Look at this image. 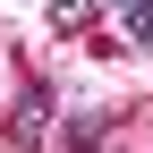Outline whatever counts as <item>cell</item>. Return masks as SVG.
I'll list each match as a JSON object with an SVG mask.
<instances>
[{
  "instance_id": "cell-1",
  "label": "cell",
  "mask_w": 153,
  "mask_h": 153,
  "mask_svg": "<svg viewBox=\"0 0 153 153\" xmlns=\"http://www.w3.org/2000/svg\"><path fill=\"white\" fill-rule=\"evenodd\" d=\"M43 136H51V94H43V85H26V94H17V111H9V145H26V153H34Z\"/></svg>"
},
{
  "instance_id": "cell-2",
  "label": "cell",
  "mask_w": 153,
  "mask_h": 153,
  "mask_svg": "<svg viewBox=\"0 0 153 153\" xmlns=\"http://www.w3.org/2000/svg\"><path fill=\"white\" fill-rule=\"evenodd\" d=\"M102 128H111L102 111H85V119H68V136H60V145H68V153H102Z\"/></svg>"
},
{
  "instance_id": "cell-3",
  "label": "cell",
  "mask_w": 153,
  "mask_h": 153,
  "mask_svg": "<svg viewBox=\"0 0 153 153\" xmlns=\"http://www.w3.org/2000/svg\"><path fill=\"white\" fill-rule=\"evenodd\" d=\"M119 26H128V43H153V0H128Z\"/></svg>"
},
{
  "instance_id": "cell-4",
  "label": "cell",
  "mask_w": 153,
  "mask_h": 153,
  "mask_svg": "<svg viewBox=\"0 0 153 153\" xmlns=\"http://www.w3.org/2000/svg\"><path fill=\"white\" fill-rule=\"evenodd\" d=\"M85 9H94V0H51V26H60V34H76V26H85Z\"/></svg>"
},
{
  "instance_id": "cell-5",
  "label": "cell",
  "mask_w": 153,
  "mask_h": 153,
  "mask_svg": "<svg viewBox=\"0 0 153 153\" xmlns=\"http://www.w3.org/2000/svg\"><path fill=\"white\" fill-rule=\"evenodd\" d=\"M94 9H128V0H94Z\"/></svg>"
}]
</instances>
